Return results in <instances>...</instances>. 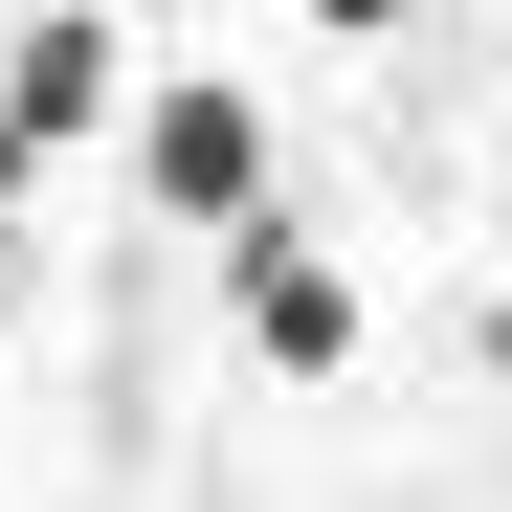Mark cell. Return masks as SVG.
<instances>
[{"label": "cell", "mask_w": 512, "mask_h": 512, "mask_svg": "<svg viewBox=\"0 0 512 512\" xmlns=\"http://www.w3.org/2000/svg\"><path fill=\"white\" fill-rule=\"evenodd\" d=\"M134 201L201 223V245H245V223H268V90H245V67H156V112H134Z\"/></svg>", "instance_id": "1"}, {"label": "cell", "mask_w": 512, "mask_h": 512, "mask_svg": "<svg viewBox=\"0 0 512 512\" xmlns=\"http://www.w3.org/2000/svg\"><path fill=\"white\" fill-rule=\"evenodd\" d=\"M223 334H245L268 379H334V357H357V268L290 245V223H245V245H223Z\"/></svg>", "instance_id": "2"}, {"label": "cell", "mask_w": 512, "mask_h": 512, "mask_svg": "<svg viewBox=\"0 0 512 512\" xmlns=\"http://www.w3.org/2000/svg\"><path fill=\"white\" fill-rule=\"evenodd\" d=\"M112 67H134V45H112V0H45V23L0 45V156L45 179V156H67V134L112 112Z\"/></svg>", "instance_id": "3"}, {"label": "cell", "mask_w": 512, "mask_h": 512, "mask_svg": "<svg viewBox=\"0 0 512 512\" xmlns=\"http://www.w3.org/2000/svg\"><path fill=\"white\" fill-rule=\"evenodd\" d=\"M312 23H334V45H379V23H401V0H312Z\"/></svg>", "instance_id": "4"}]
</instances>
